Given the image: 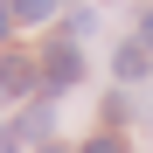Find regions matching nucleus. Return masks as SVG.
<instances>
[{"label": "nucleus", "instance_id": "4", "mask_svg": "<svg viewBox=\"0 0 153 153\" xmlns=\"http://www.w3.org/2000/svg\"><path fill=\"white\" fill-rule=\"evenodd\" d=\"M111 63H118V76H146V42H125Z\"/></svg>", "mask_w": 153, "mask_h": 153}, {"label": "nucleus", "instance_id": "8", "mask_svg": "<svg viewBox=\"0 0 153 153\" xmlns=\"http://www.w3.org/2000/svg\"><path fill=\"white\" fill-rule=\"evenodd\" d=\"M7 21H14V7H7V0H0V35H7Z\"/></svg>", "mask_w": 153, "mask_h": 153}, {"label": "nucleus", "instance_id": "3", "mask_svg": "<svg viewBox=\"0 0 153 153\" xmlns=\"http://www.w3.org/2000/svg\"><path fill=\"white\" fill-rule=\"evenodd\" d=\"M42 132H49V105H35V111H21V125H7V139H0V146L14 153V146H28V139H42Z\"/></svg>", "mask_w": 153, "mask_h": 153}, {"label": "nucleus", "instance_id": "2", "mask_svg": "<svg viewBox=\"0 0 153 153\" xmlns=\"http://www.w3.org/2000/svg\"><path fill=\"white\" fill-rule=\"evenodd\" d=\"M35 91V63L28 56H7V63H0V97H28Z\"/></svg>", "mask_w": 153, "mask_h": 153}, {"label": "nucleus", "instance_id": "6", "mask_svg": "<svg viewBox=\"0 0 153 153\" xmlns=\"http://www.w3.org/2000/svg\"><path fill=\"white\" fill-rule=\"evenodd\" d=\"M84 153H125V146H118V139H91Z\"/></svg>", "mask_w": 153, "mask_h": 153}, {"label": "nucleus", "instance_id": "1", "mask_svg": "<svg viewBox=\"0 0 153 153\" xmlns=\"http://www.w3.org/2000/svg\"><path fill=\"white\" fill-rule=\"evenodd\" d=\"M42 84H49V91H70V84H84V56H76L70 42H56V49L42 56Z\"/></svg>", "mask_w": 153, "mask_h": 153}, {"label": "nucleus", "instance_id": "9", "mask_svg": "<svg viewBox=\"0 0 153 153\" xmlns=\"http://www.w3.org/2000/svg\"><path fill=\"white\" fill-rule=\"evenodd\" d=\"M42 153H63V146H42Z\"/></svg>", "mask_w": 153, "mask_h": 153}, {"label": "nucleus", "instance_id": "7", "mask_svg": "<svg viewBox=\"0 0 153 153\" xmlns=\"http://www.w3.org/2000/svg\"><path fill=\"white\" fill-rule=\"evenodd\" d=\"M139 42H146V49H153V14H146V21H139Z\"/></svg>", "mask_w": 153, "mask_h": 153}, {"label": "nucleus", "instance_id": "5", "mask_svg": "<svg viewBox=\"0 0 153 153\" xmlns=\"http://www.w3.org/2000/svg\"><path fill=\"white\" fill-rule=\"evenodd\" d=\"M7 7H14V21H49L56 0H7Z\"/></svg>", "mask_w": 153, "mask_h": 153}]
</instances>
